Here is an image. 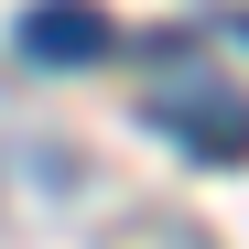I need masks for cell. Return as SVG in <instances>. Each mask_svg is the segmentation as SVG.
Segmentation results:
<instances>
[{
    "label": "cell",
    "mask_w": 249,
    "mask_h": 249,
    "mask_svg": "<svg viewBox=\"0 0 249 249\" xmlns=\"http://www.w3.org/2000/svg\"><path fill=\"white\" fill-rule=\"evenodd\" d=\"M238 33H249V22H238Z\"/></svg>",
    "instance_id": "3"
},
{
    "label": "cell",
    "mask_w": 249,
    "mask_h": 249,
    "mask_svg": "<svg viewBox=\"0 0 249 249\" xmlns=\"http://www.w3.org/2000/svg\"><path fill=\"white\" fill-rule=\"evenodd\" d=\"M11 44L33 65H87V54H108V11H98V0H33Z\"/></svg>",
    "instance_id": "1"
},
{
    "label": "cell",
    "mask_w": 249,
    "mask_h": 249,
    "mask_svg": "<svg viewBox=\"0 0 249 249\" xmlns=\"http://www.w3.org/2000/svg\"><path fill=\"white\" fill-rule=\"evenodd\" d=\"M174 119L195 130V152H206V162H238V152H249V108H238V98H217L206 76H174V87H162V130H174Z\"/></svg>",
    "instance_id": "2"
}]
</instances>
